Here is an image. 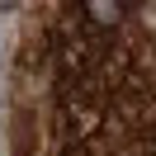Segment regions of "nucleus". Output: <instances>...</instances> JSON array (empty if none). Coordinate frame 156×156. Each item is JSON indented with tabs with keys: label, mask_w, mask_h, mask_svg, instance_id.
Masks as SVG:
<instances>
[{
	"label": "nucleus",
	"mask_w": 156,
	"mask_h": 156,
	"mask_svg": "<svg viewBox=\"0 0 156 156\" xmlns=\"http://www.w3.org/2000/svg\"><path fill=\"white\" fill-rule=\"evenodd\" d=\"M5 156H156V0H48L10 66Z\"/></svg>",
	"instance_id": "1"
}]
</instances>
